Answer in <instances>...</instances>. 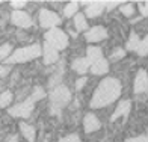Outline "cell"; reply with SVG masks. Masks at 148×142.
Returning a JSON list of instances; mask_svg holds the SVG:
<instances>
[{
	"mask_svg": "<svg viewBox=\"0 0 148 142\" xmlns=\"http://www.w3.org/2000/svg\"><path fill=\"white\" fill-rule=\"evenodd\" d=\"M121 95V83L115 77H106L103 79L100 85L97 86L95 92L91 98V107L92 109H100L107 104L113 103Z\"/></svg>",
	"mask_w": 148,
	"mask_h": 142,
	"instance_id": "1",
	"label": "cell"
},
{
	"mask_svg": "<svg viewBox=\"0 0 148 142\" xmlns=\"http://www.w3.org/2000/svg\"><path fill=\"white\" fill-rule=\"evenodd\" d=\"M71 100V91L64 85L55 86V89L50 92V112L51 113H60V110L70 103Z\"/></svg>",
	"mask_w": 148,
	"mask_h": 142,
	"instance_id": "2",
	"label": "cell"
},
{
	"mask_svg": "<svg viewBox=\"0 0 148 142\" xmlns=\"http://www.w3.org/2000/svg\"><path fill=\"white\" fill-rule=\"evenodd\" d=\"M42 55V50L38 44H32L27 47H21V49L15 50L12 55L5 60L6 64H23V62H29V60L35 59L38 56Z\"/></svg>",
	"mask_w": 148,
	"mask_h": 142,
	"instance_id": "3",
	"label": "cell"
},
{
	"mask_svg": "<svg viewBox=\"0 0 148 142\" xmlns=\"http://www.w3.org/2000/svg\"><path fill=\"white\" fill-rule=\"evenodd\" d=\"M44 39H45L47 44H50L51 47H55L58 51L64 50L65 47L68 45V36H66V33L64 30L58 29V27L47 30L44 33Z\"/></svg>",
	"mask_w": 148,
	"mask_h": 142,
	"instance_id": "4",
	"label": "cell"
},
{
	"mask_svg": "<svg viewBox=\"0 0 148 142\" xmlns=\"http://www.w3.org/2000/svg\"><path fill=\"white\" fill-rule=\"evenodd\" d=\"M33 106H35V100H33L32 97H29V98H26L24 101H21V103H18L17 106L11 107L9 115L17 117V118H29L32 110H33Z\"/></svg>",
	"mask_w": 148,
	"mask_h": 142,
	"instance_id": "5",
	"label": "cell"
},
{
	"mask_svg": "<svg viewBox=\"0 0 148 142\" xmlns=\"http://www.w3.org/2000/svg\"><path fill=\"white\" fill-rule=\"evenodd\" d=\"M59 23H60V17L56 12H53L50 9H41V12H39V24L44 29H49V30L55 29Z\"/></svg>",
	"mask_w": 148,
	"mask_h": 142,
	"instance_id": "6",
	"label": "cell"
},
{
	"mask_svg": "<svg viewBox=\"0 0 148 142\" xmlns=\"http://www.w3.org/2000/svg\"><path fill=\"white\" fill-rule=\"evenodd\" d=\"M85 38L88 43H100L107 38V30L103 26H95V27L85 32Z\"/></svg>",
	"mask_w": 148,
	"mask_h": 142,
	"instance_id": "7",
	"label": "cell"
},
{
	"mask_svg": "<svg viewBox=\"0 0 148 142\" xmlns=\"http://www.w3.org/2000/svg\"><path fill=\"white\" fill-rule=\"evenodd\" d=\"M11 21H12V24L18 26V27H24V29L30 27V26L33 24L30 15L26 14L24 11H14L12 15H11Z\"/></svg>",
	"mask_w": 148,
	"mask_h": 142,
	"instance_id": "8",
	"label": "cell"
},
{
	"mask_svg": "<svg viewBox=\"0 0 148 142\" xmlns=\"http://www.w3.org/2000/svg\"><path fill=\"white\" fill-rule=\"evenodd\" d=\"M148 91V74L145 70H139L134 79V92L142 94Z\"/></svg>",
	"mask_w": 148,
	"mask_h": 142,
	"instance_id": "9",
	"label": "cell"
},
{
	"mask_svg": "<svg viewBox=\"0 0 148 142\" xmlns=\"http://www.w3.org/2000/svg\"><path fill=\"white\" fill-rule=\"evenodd\" d=\"M83 3L88 5L85 9V15L89 17V18H95L97 15H100L103 12L104 6H106L104 2H83Z\"/></svg>",
	"mask_w": 148,
	"mask_h": 142,
	"instance_id": "10",
	"label": "cell"
},
{
	"mask_svg": "<svg viewBox=\"0 0 148 142\" xmlns=\"http://www.w3.org/2000/svg\"><path fill=\"white\" fill-rule=\"evenodd\" d=\"M42 56H44V64H45V65H51V64L58 62V59H59V51L55 49V47H51L50 44L44 43Z\"/></svg>",
	"mask_w": 148,
	"mask_h": 142,
	"instance_id": "11",
	"label": "cell"
},
{
	"mask_svg": "<svg viewBox=\"0 0 148 142\" xmlns=\"http://www.w3.org/2000/svg\"><path fill=\"white\" fill-rule=\"evenodd\" d=\"M100 121L94 113H86L85 118H83V128H85V133H92V132H97L100 128Z\"/></svg>",
	"mask_w": 148,
	"mask_h": 142,
	"instance_id": "12",
	"label": "cell"
},
{
	"mask_svg": "<svg viewBox=\"0 0 148 142\" xmlns=\"http://www.w3.org/2000/svg\"><path fill=\"white\" fill-rule=\"evenodd\" d=\"M92 74H95V76H101V74H106L107 71H109V60H107L106 58H101V59H98L97 62H94L91 65V68Z\"/></svg>",
	"mask_w": 148,
	"mask_h": 142,
	"instance_id": "13",
	"label": "cell"
},
{
	"mask_svg": "<svg viewBox=\"0 0 148 142\" xmlns=\"http://www.w3.org/2000/svg\"><path fill=\"white\" fill-rule=\"evenodd\" d=\"M130 109H132V101L130 100H124V101H121V103L118 104V107L115 109V112H113V115H112V121H115V119H118L119 117H127L129 115V112H130Z\"/></svg>",
	"mask_w": 148,
	"mask_h": 142,
	"instance_id": "14",
	"label": "cell"
},
{
	"mask_svg": "<svg viewBox=\"0 0 148 142\" xmlns=\"http://www.w3.org/2000/svg\"><path fill=\"white\" fill-rule=\"evenodd\" d=\"M101 58H104V56H103V51H101V49H100V47H97V45H89L88 49H86V59H88L89 65H92L94 62H97V60L101 59ZM89 68H91V67H89Z\"/></svg>",
	"mask_w": 148,
	"mask_h": 142,
	"instance_id": "15",
	"label": "cell"
},
{
	"mask_svg": "<svg viewBox=\"0 0 148 142\" xmlns=\"http://www.w3.org/2000/svg\"><path fill=\"white\" fill-rule=\"evenodd\" d=\"M73 70L76 71V73H79V74H86V71L89 70V62H88V59L86 58H77L76 60L73 62Z\"/></svg>",
	"mask_w": 148,
	"mask_h": 142,
	"instance_id": "16",
	"label": "cell"
},
{
	"mask_svg": "<svg viewBox=\"0 0 148 142\" xmlns=\"http://www.w3.org/2000/svg\"><path fill=\"white\" fill-rule=\"evenodd\" d=\"M20 130H21L23 136H24L26 139H27L29 142H35V134H36L35 127H32L30 124L21 123V124H20Z\"/></svg>",
	"mask_w": 148,
	"mask_h": 142,
	"instance_id": "17",
	"label": "cell"
},
{
	"mask_svg": "<svg viewBox=\"0 0 148 142\" xmlns=\"http://www.w3.org/2000/svg\"><path fill=\"white\" fill-rule=\"evenodd\" d=\"M74 26H76V30L77 32L88 30V23H86L85 14H76V15H74Z\"/></svg>",
	"mask_w": 148,
	"mask_h": 142,
	"instance_id": "18",
	"label": "cell"
},
{
	"mask_svg": "<svg viewBox=\"0 0 148 142\" xmlns=\"http://www.w3.org/2000/svg\"><path fill=\"white\" fill-rule=\"evenodd\" d=\"M12 103V92L5 91L0 94V107H8Z\"/></svg>",
	"mask_w": 148,
	"mask_h": 142,
	"instance_id": "19",
	"label": "cell"
},
{
	"mask_svg": "<svg viewBox=\"0 0 148 142\" xmlns=\"http://www.w3.org/2000/svg\"><path fill=\"white\" fill-rule=\"evenodd\" d=\"M138 45H139V38H138V35L134 32H132L129 41H127V50H132V51L134 50V51H136Z\"/></svg>",
	"mask_w": 148,
	"mask_h": 142,
	"instance_id": "20",
	"label": "cell"
},
{
	"mask_svg": "<svg viewBox=\"0 0 148 142\" xmlns=\"http://www.w3.org/2000/svg\"><path fill=\"white\" fill-rule=\"evenodd\" d=\"M79 9V2H71L65 6V9H64V15L65 17H73L74 14L77 12Z\"/></svg>",
	"mask_w": 148,
	"mask_h": 142,
	"instance_id": "21",
	"label": "cell"
},
{
	"mask_svg": "<svg viewBox=\"0 0 148 142\" xmlns=\"http://www.w3.org/2000/svg\"><path fill=\"white\" fill-rule=\"evenodd\" d=\"M136 53L139 56H145L147 53H148V35L142 39V41H139V45H138V49H136Z\"/></svg>",
	"mask_w": 148,
	"mask_h": 142,
	"instance_id": "22",
	"label": "cell"
},
{
	"mask_svg": "<svg viewBox=\"0 0 148 142\" xmlns=\"http://www.w3.org/2000/svg\"><path fill=\"white\" fill-rule=\"evenodd\" d=\"M11 50H12L11 44H3V45H0V62H2V60H6V59L11 56Z\"/></svg>",
	"mask_w": 148,
	"mask_h": 142,
	"instance_id": "23",
	"label": "cell"
},
{
	"mask_svg": "<svg viewBox=\"0 0 148 142\" xmlns=\"http://www.w3.org/2000/svg\"><path fill=\"white\" fill-rule=\"evenodd\" d=\"M35 101H38V100H41V98H44L45 97V91L42 89L41 86H36L35 89H33V92H32V95H30Z\"/></svg>",
	"mask_w": 148,
	"mask_h": 142,
	"instance_id": "24",
	"label": "cell"
},
{
	"mask_svg": "<svg viewBox=\"0 0 148 142\" xmlns=\"http://www.w3.org/2000/svg\"><path fill=\"white\" fill-rule=\"evenodd\" d=\"M121 12H123L124 15H127V17L133 15V12H134L133 5H124V6H121Z\"/></svg>",
	"mask_w": 148,
	"mask_h": 142,
	"instance_id": "25",
	"label": "cell"
},
{
	"mask_svg": "<svg viewBox=\"0 0 148 142\" xmlns=\"http://www.w3.org/2000/svg\"><path fill=\"white\" fill-rule=\"evenodd\" d=\"M59 142H80V138L77 134H68V136L59 139Z\"/></svg>",
	"mask_w": 148,
	"mask_h": 142,
	"instance_id": "26",
	"label": "cell"
},
{
	"mask_svg": "<svg viewBox=\"0 0 148 142\" xmlns=\"http://www.w3.org/2000/svg\"><path fill=\"white\" fill-rule=\"evenodd\" d=\"M124 55H125V51H124L123 49H116L115 51H113V55L110 56V59H112V60H116V59H119V58H124Z\"/></svg>",
	"mask_w": 148,
	"mask_h": 142,
	"instance_id": "27",
	"label": "cell"
},
{
	"mask_svg": "<svg viewBox=\"0 0 148 142\" xmlns=\"http://www.w3.org/2000/svg\"><path fill=\"white\" fill-rule=\"evenodd\" d=\"M139 11L142 15L148 17V2H140L139 3Z\"/></svg>",
	"mask_w": 148,
	"mask_h": 142,
	"instance_id": "28",
	"label": "cell"
},
{
	"mask_svg": "<svg viewBox=\"0 0 148 142\" xmlns=\"http://www.w3.org/2000/svg\"><path fill=\"white\" fill-rule=\"evenodd\" d=\"M125 142H148V138L147 136H136V138L125 139Z\"/></svg>",
	"mask_w": 148,
	"mask_h": 142,
	"instance_id": "29",
	"label": "cell"
},
{
	"mask_svg": "<svg viewBox=\"0 0 148 142\" xmlns=\"http://www.w3.org/2000/svg\"><path fill=\"white\" fill-rule=\"evenodd\" d=\"M11 6L12 8H23V6H26V2H23V0H12L11 2Z\"/></svg>",
	"mask_w": 148,
	"mask_h": 142,
	"instance_id": "30",
	"label": "cell"
},
{
	"mask_svg": "<svg viewBox=\"0 0 148 142\" xmlns=\"http://www.w3.org/2000/svg\"><path fill=\"white\" fill-rule=\"evenodd\" d=\"M85 83H86V77H80L77 82H76V89L80 91V89H82V88L85 86Z\"/></svg>",
	"mask_w": 148,
	"mask_h": 142,
	"instance_id": "31",
	"label": "cell"
},
{
	"mask_svg": "<svg viewBox=\"0 0 148 142\" xmlns=\"http://www.w3.org/2000/svg\"><path fill=\"white\" fill-rule=\"evenodd\" d=\"M11 71V67H0V77H5Z\"/></svg>",
	"mask_w": 148,
	"mask_h": 142,
	"instance_id": "32",
	"label": "cell"
},
{
	"mask_svg": "<svg viewBox=\"0 0 148 142\" xmlns=\"http://www.w3.org/2000/svg\"><path fill=\"white\" fill-rule=\"evenodd\" d=\"M104 5H106V8L110 11V9H113V8H115L116 5H119V2H104Z\"/></svg>",
	"mask_w": 148,
	"mask_h": 142,
	"instance_id": "33",
	"label": "cell"
},
{
	"mask_svg": "<svg viewBox=\"0 0 148 142\" xmlns=\"http://www.w3.org/2000/svg\"><path fill=\"white\" fill-rule=\"evenodd\" d=\"M8 142H18V141H17V136H11Z\"/></svg>",
	"mask_w": 148,
	"mask_h": 142,
	"instance_id": "34",
	"label": "cell"
},
{
	"mask_svg": "<svg viewBox=\"0 0 148 142\" xmlns=\"http://www.w3.org/2000/svg\"><path fill=\"white\" fill-rule=\"evenodd\" d=\"M44 142H49V139H45V141H44Z\"/></svg>",
	"mask_w": 148,
	"mask_h": 142,
	"instance_id": "35",
	"label": "cell"
},
{
	"mask_svg": "<svg viewBox=\"0 0 148 142\" xmlns=\"http://www.w3.org/2000/svg\"><path fill=\"white\" fill-rule=\"evenodd\" d=\"M147 138H148V136H147Z\"/></svg>",
	"mask_w": 148,
	"mask_h": 142,
	"instance_id": "36",
	"label": "cell"
}]
</instances>
